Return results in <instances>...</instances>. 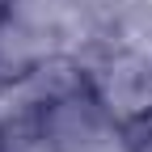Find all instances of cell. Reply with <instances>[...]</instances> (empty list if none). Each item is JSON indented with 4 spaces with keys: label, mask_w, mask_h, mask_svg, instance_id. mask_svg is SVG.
Segmentation results:
<instances>
[{
    "label": "cell",
    "mask_w": 152,
    "mask_h": 152,
    "mask_svg": "<svg viewBox=\"0 0 152 152\" xmlns=\"http://www.w3.org/2000/svg\"><path fill=\"white\" fill-rule=\"evenodd\" d=\"M13 26V0H0V30Z\"/></svg>",
    "instance_id": "1"
}]
</instances>
